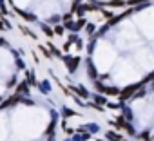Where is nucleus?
I'll return each mask as SVG.
<instances>
[{
    "label": "nucleus",
    "instance_id": "nucleus-1",
    "mask_svg": "<svg viewBox=\"0 0 154 141\" xmlns=\"http://www.w3.org/2000/svg\"><path fill=\"white\" fill-rule=\"evenodd\" d=\"M17 101H20V96H18V94H15L13 98H9V100H6V101L2 103V109H6V107H9V105H15Z\"/></svg>",
    "mask_w": 154,
    "mask_h": 141
},
{
    "label": "nucleus",
    "instance_id": "nucleus-2",
    "mask_svg": "<svg viewBox=\"0 0 154 141\" xmlns=\"http://www.w3.org/2000/svg\"><path fill=\"white\" fill-rule=\"evenodd\" d=\"M65 62H67V65H69V70H71V73H72V70H76V65H78V58H72V60H67L65 58Z\"/></svg>",
    "mask_w": 154,
    "mask_h": 141
},
{
    "label": "nucleus",
    "instance_id": "nucleus-3",
    "mask_svg": "<svg viewBox=\"0 0 154 141\" xmlns=\"http://www.w3.org/2000/svg\"><path fill=\"white\" fill-rule=\"evenodd\" d=\"M17 13H18L20 16H24L26 20H35V16H33V15H29V13H24V11H20V9H17Z\"/></svg>",
    "mask_w": 154,
    "mask_h": 141
},
{
    "label": "nucleus",
    "instance_id": "nucleus-4",
    "mask_svg": "<svg viewBox=\"0 0 154 141\" xmlns=\"http://www.w3.org/2000/svg\"><path fill=\"white\" fill-rule=\"evenodd\" d=\"M134 92V87H127L123 92H122V98H129V94H132Z\"/></svg>",
    "mask_w": 154,
    "mask_h": 141
},
{
    "label": "nucleus",
    "instance_id": "nucleus-5",
    "mask_svg": "<svg viewBox=\"0 0 154 141\" xmlns=\"http://www.w3.org/2000/svg\"><path fill=\"white\" fill-rule=\"evenodd\" d=\"M42 31H44V33H45L47 36H53V31H51V29H49V27H47L45 24H42Z\"/></svg>",
    "mask_w": 154,
    "mask_h": 141
},
{
    "label": "nucleus",
    "instance_id": "nucleus-6",
    "mask_svg": "<svg viewBox=\"0 0 154 141\" xmlns=\"http://www.w3.org/2000/svg\"><path fill=\"white\" fill-rule=\"evenodd\" d=\"M17 91H18V92H27V85H26V83H20Z\"/></svg>",
    "mask_w": 154,
    "mask_h": 141
},
{
    "label": "nucleus",
    "instance_id": "nucleus-7",
    "mask_svg": "<svg viewBox=\"0 0 154 141\" xmlns=\"http://www.w3.org/2000/svg\"><path fill=\"white\" fill-rule=\"evenodd\" d=\"M17 65H18L20 69H24V63H22V60H17Z\"/></svg>",
    "mask_w": 154,
    "mask_h": 141
},
{
    "label": "nucleus",
    "instance_id": "nucleus-8",
    "mask_svg": "<svg viewBox=\"0 0 154 141\" xmlns=\"http://www.w3.org/2000/svg\"><path fill=\"white\" fill-rule=\"evenodd\" d=\"M4 44H6V42H4V40H2V38H0V45H4Z\"/></svg>",
    "mask_w": 154,
    "mask_h": 141
},
{
    "label": "nucleus",
    "instance_id": "nucleus-9",
    "mask_svg": "<svg viewBox=\"0 0 154 141\" xmlns=\"http://www.w3.org/2000/svg\"><path fill=\"white\" fill-rule=\"evenodd\" d=\"M0 101H2V98H0Z\"/></svg>",
    "mask_w": 154,
    "mask_h": 141
}]
</instances>
